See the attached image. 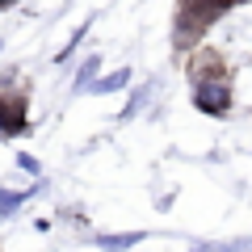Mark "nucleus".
Segmentation results:
<instances>
[{"label":"nucleus","instance_id":"obj_1","mask_svg":"<svg viewBox=\"0 0 252 252\" xmlns=\"http://www.w3.org/2000/svg\"><path fill=\"white\" fill-rule=\"evenodd\" d=\"M193 101H198L202 114L223 118V114H231V84H227L223 76H202L198 89H193Z\"/></svg>","mask_w":252,"mask_h":252},{"label":"nucleus","instance_id":"obj_2","mask_svg":"<svg viewBox=\"0 0 252 252\" xmlns=\"http://www.w3.org/2000/svg\"><path fill=\"white\" fill-rule=\"evenodd\" d=\"M135 244H143V231H118V235H97V248H101V252H126V248H135Z\"/></svg>","mask_w":252,"mask_h":252},{"label":"nucleus","instance_id":"obj_3","mask_svg":"<svg viewBox=\"0 0 252 252\" xmlns=\"http://www.w3.org/2000/svg\"><path fill=\"white\" fill-rule=\"evenodd\" d=\"M126 84H130V67H118V72H109L105 80H93L89 89L93 93H118V89H126Z\"/></svg>","mask_w":252,"mask_h":252},{"label":"nucleus","instance_id":"obj_4","mask_svg":"<svg viewBox=\"0 0 252 252\" xmlns=\"http://www.w3.org/2000/svg\"><path fill=\"white\" fill-rule=\"evenodd\" d=\"M26 126V114H21V105H9V101H0V130H21Z\"/></svg>","mask_w":252,"mask_h":252},{"label":"nucleus","instance_id":"obj_5","mask_svg":"<svg viewBox=\"0 0 252 252\" xmlns=\"http://www.w3.org/2000/svg\"><path fill=\"white\" fill-rule=\"evenodd\" d=\"M97 67H101V59H97V55L80 63V76H76V93H84V89L93 84V76H97Z\"/></svg>","mask_w":252,"mask_h":252},{"label":"nucleus","instance_id":"obj_6","mask_svg":"<svg viewBox=\"0 0 252 252\" xmlns=\"http://www.w3.org/2000/svg\"><path fill=\"white\" fill-rule=\"evenodd\" d=\"M193 252H252V240H231V244H206Z\"/></svg>","mask_w":252,"mask_h":252},{"label":"nucleus","instance_id":"obj_7","mask_svg":"<svg viewBox=\"0 0 252 252\" xmlns=\"http://www.w3.org/2000/svg\"><path fill=\"white\" fill-rule=\"evenodd\" d=\"M17 164H21L26 172H38V160H34V156H17Z\"/></svg>","mask_w":252,"mask_h":252},{"label":"nucleus","instance_id":"obj_8","mask_svg":"<svg viewBox=\"0 0 252 252\" xmlns=\"http://www.w3.org/2000/svg\"><path fill=\"white\" fill-rule=\"evenodd\" d=\"M0 51H4V38H0Z\"/></svg>","mask_w":252,"mask_h":252},{"label":"nucleus","instance_id":"obj_9","mask_svg":"<svg viewBox=\"0 0 252 252\" xmlns=\"http://www.w3.org/2000/svg\"><path fill=\"white\" fill-rule=\"evenodd\" d=\"M0 4H13V0H0Z\"/></svg>","mask_w":252,"mask_h":252}]
</instances>
